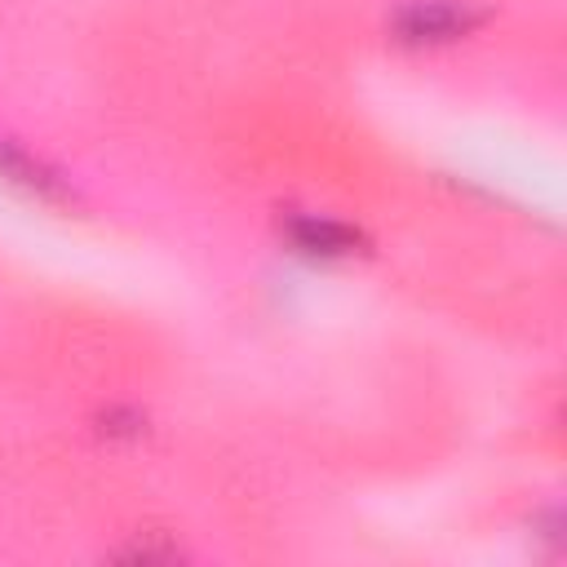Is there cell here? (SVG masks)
<instances>
[{
  "label": "cell",
  "instance_id": "cell-1",
  "mask_svg": "<svg viewBox=\"0 0 567 567\" xmlns=\"http://www.w3.org/2000/svg\"><path fill=\"white\" fill-rule=\"evenodd\" d=\"M474 18L461 9V4H452V0H416V4H408L403 13H399V35L403 40H452V35H461L465 27H470Z\"/></svg>",
  "mask_w": 567,
  "mask_h": 567
},
{
  "label": "cell",
  "instance_id": "cell-2",
  "mask_svg": "<svg viewBox=\"0 0 567 567\" xmlns=\"http://www.w3.org/2000/svg\"><path fill=\"white\" fill-rule=\"evenodd\" d=\"M292 239L306 252H350L359 235L350 226H341V221H328V217H297L292 221Z\"/></svg>",
  "mask_w": 567,
  "mask_h": 567
},
{
  "label": "cell",
  "instance_id": "cell-3",
  "mask_svg": "<svg viewBox=\"0 0 567 567\" xmlns=\"http://www.w3.org/2000/svg\"><path fill=\"white\" fill-rule=\"evenodd\" d=\"M0 173H4V177H13V182H22V186H31V190L53 195V177H49L35 159H27L22 151H13L9 142H0Z\"/></svg>",
  "mask_w": 567,
  "mask_h": 567
}]
</instances>
